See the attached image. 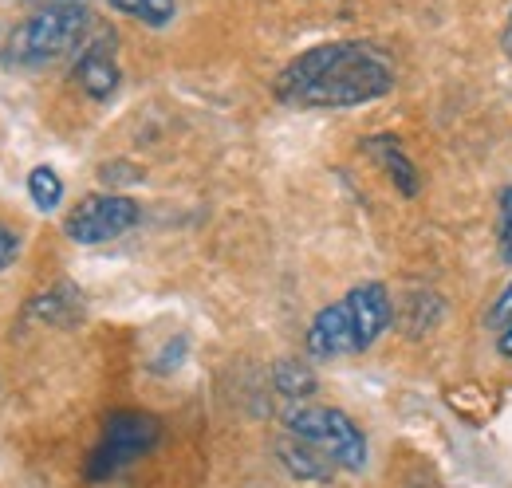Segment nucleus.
Returning <instances> with one entry per match:
<instances>
[{
	"instance_id": "nucleus-12",
	"label": "nucleus",
	"mask_w": 512,
	"mask_h": 488,
	"mask_svg": "<svg viewBox=\"0 0 512 488\" xmlns=\"http://www.w3.org/2000/svg\"><path fill=\"white\" fill-rule=\"evenodd\" d=\"M28 197H32V205H36L40 213H52V209L64 201V182H60V174H56L52 166H36V170L28 174Z\"/></svg>"
},
{
	"instance_id": "nucleus-3",
	"label": "nucleus",
	"mask_w": 512,
	"mask_h": 488,
	"mask_svg": "<svg viewBox=\"0 0 512 488\" xmlns=\"http://www.w3.org/2000/svg\"><path fill=\"white\" fill-rule=\"evenodd\" d=\"M91 28V12L75 0H56L48 8H40L36 16H28L24 24L12 28V36L4 40V63L8 67H48V63L64 60L75 48H83Z\"/></svg>"
},
{
	"instance_id": "nucleus-9",
	"label": "nucleus",
	"mask_w": 512,
	"mask_h": 488,
	"mask_svg": "<svg viewBox=\"0 0 512 488\" xmlns=\"http://www.w3.org/2000/svg\"><path fill=\"white\" fill-rule=\"evenodd\" d=\"M276 453H280V465L296 477V481H312V485H327V481H335V473H339V465L316 449V445H308V441H300V437H284L280 445H276Z\"/></svg>"
},
{
	"instance_id": "nucleus-1",
	"label": "nucleus",
	"mask_w": 512,
	"mask_h": 488,
	"mask_svg": "<svg viewBox=\"0 0 512 488\" xmlns=\"http://www.w3.org/2000/svg\"><path fill=\"white\" fill-rule=\"evenodd\" d=\"M394 91V63L383 48L363 40L316 44L288 63L276 79V95L304 111L363 107Z\"/></svg>"
},
{
	"instance_id": "nucleus-6",
	"label": "nucleus",
	"mask_w": 512,
	"mask_h": 488,
	"mask_svg": "<svg viewBox=\"0 0 512 488\" xmlns=\"http://www.w3.org/2000/svg\"><path fill=\"white\" fill-rule=\"evenodd\" d=\"M138 201L123 193H91L67 213L64 229L75 244H103L130 233L138 225Z\"/></svg>"
},
{
	"instance_id": "nucleus-7",
	"label": "nucleus",
	"mask_w": 512,
	"mask_h": 488,
	"mask_svg": "<svg viewBox=\"0 0 512 488\" xmlns=\"http://www.w3.org/2000/svg\"><path fill=\"white\" fill-rule=\"evenodd\" d=\"M119 60H115V36L111 32H99L95 40H87L79 48V60H75V83L87 99L95 103H107L115 91H119Z\"/></svg>"
},
{
	"instance_id": "nucleus-4",
	"label": "nucleus",
	"mask_w": 512,
	"mask_h": 488,
	"mask_svg": "<svg viewBox=\"0 0 512 488\" xmlns=\"http://www.w3.org/2000/svg\"><path fill=\"white\" fill-rule=\"evenodd\" d=\"M284 429L308 445L323 449L343 473H363L367 469V437L355 426V418H347L335 406H292L284 414Z\"/></svg>"
},
{
	"instance_id": "nucleus-17",
	"label": "nucleus",
	"mask_w": 512,
	"mask_h": 488,
	"mask_svg": "<svg viewBox=\"0 0 512 488\" xmlns=\"http://www.w3.org/2000/svg\"><path fill=\"white\" fill-rule=\"evenodd\" d=\"M16 252H20V237H16V229H8V225L0 221V272L16 260Z\"/></svg>"
},
{
	"instance_id": "nucleus-10",
	"label": "nucleus",
	"mask_w": 512,
	"mask_h": 488,
	"mask_svg": "<svg viewBox=\"0 0 512 488\" xmlns=\"http://www.w3.org/2000/svg\"><path fill=\"white\" fill-rule=\"evenodd\" d=\"M79 311H83V296H79V288L67 284V280L64 284H56L52 292L36 296L32 307H28V315L40 319V323H75Z\"/></svg>"
},
{
	"instance_id": "nucleus-5",
	"label": "nucleus",
	"mask_w": 512,
	"mask_h": 488,
	"mask_svg": "<svg viewBox=\"0 0 512 488\" xmlns=\"http://www.w3.org/2000/svg\"><path fill=\"white\" fill-rule=\"evenodd\" d=\"M162 437V426L154 414H142V410H115L107 422H103V437L99 445L91 449L87 457V481H111L119 477L127 465H134L138 457H146Z\"/></svg>"
},
{
	"instance_id": "nucleus-14",
	"label": "nucleus",
	"mask_w": 512,
	"mask_h": 488,
	"mask_svg": "<svg viewBox=\"0 0 512 488\" xmlns=\"http://www.w3.org/2000/svg\"><path fill=\"white\" fill-rule=\"evenodd\" d=\"M406 311H414V319H406V327H410V335H426L438 319H442V300L434 296V292H414V296H406L402 300Z\"/></svg>"
},
{
	"instance_id": "nucleus-18",
	"label": "nucleus",
	"mask_w": 512,
	"mask_h": 488,
	"mask_svg": "<svg viewBox=\"0 0 512 488\" xmlns=\"http://www.w3.org/2000/svg\"><path fill=\"white\" fill-rule=\"evenodd\" d=\"M182 355H186V339H174L158 359H154V370L158 374H166V370H174V366H182Z\"/></svg>"
},
{
	"instance_id": "nucleus-13",
	"label": "nucleus",
	"mask_w": 512,
	"mask_h": 488,
	"mask_svg": "<svg viewBox=\"0 0 512 488\" xmlns=\"http://www.w3.org/2000/svg\"><path fill=\"white\" fill-rule=\"evenodd\" d=\"M276 390L284 394V398H308L312 390H316V374L308 370V363H296V359H284V363H276Z\"/></svg>"
},
{
	"instance_id": "nucleus-20",
	"label": "nucleus",
	"mask_w": 512,
	"mask_h": 488,
	"mask_svg": "<svg viewBox=\"0 0 512 488\" xmlns=\"http://www.w3.org/2000/svg\"><path fill=\"white\" fill-rule=\"evenodd\" d=\"M501 48H505V56L512 60V12H509V20H505V32H501Z\"/></svg>"
},
{
	"instance_id": "nucleus-19",
	"label": "nucleus",
	"mask_w": 512,
	"mask_h": 488,
	"mask_svg": "<svg viewBox=\"0 0 512 488\" xmlns=\"http://www.w3.org/2000/svg\"><path fill=\"white\" fill-rule=\"evenodd\" d=\"M497 351H501V359H512V319L497 331Z\"/></svg>"
},
{
	"instance_id": "nucleus-16",
	"label": "nucleus",
	"mask_w": 512,
	"mask_h": 488,
	"mask_svg": "<svg viewBox=\"0 0 512 488\" xmlns=\"http://www.w3.org/2000/svg\"><path fill=\"white\" fill-rule=\"evenodd\" d=\"M509 319H512V280H509V288L497 296V304L489 307V327H493V331H501Z\"/></svg>"
},
{
	"instance_id": "nucleus-15",
	"label": "nucleus",
	"mask_w": 512,
	"mask_h": 488,
	"mask_svg": "<svg viewBox=\"0 0 512 488\" xmlns=\"http://www.w3.org/2000/svg\"><path fill=\"white\" fill-rule=\"evenodd\" d=\"M497 252L505 264H512V185H505L497 197Z\"/></svg>"
},
{
	"instance_id": "nucleus-8",
	"label": "nucleus",
	"mask_w": 512,
	"mask_h": 488,
	"mask_svg": "<svg viewBox=\"0 0 512 488\" xmlns=\"http://www.w3.org/2000/svg\"><path fill=\"white\" fill-rule=\"evenodd\" d=\"M363 154H371V158L383 166L386 178L394 182V189H398L402 197H418L422 174H418V166L410 162V154L402 150V142H398L394 134H371V138H363Z\"/></svg>"
},
{
	"instance_id": "nucleus-2",
	"label": "nucleus",
	"mask_w": 512,
	"mask_h": 488,
	"mask_svg": "<svg viewBox=\"0 0 512 488\" xmlns=\"http://www.w3.org/2000/svg\"><path fill=\"white\" fill-rule=\"evenodd\" d=\"M394 319V300L379 280L351 288L343 300L327 304L308 327V355L312 359H343L375 347Z\"/></svg>"
},
{
	"instance_id": "nucleus-11",
	"label": "nucleus",
	"mask_w": 512,
	"mask_h": 488,
	"mask_svg": "<svg viewBox=\"0 0 512 488\" xmlns=\"http://www.w3.org/2000/svg\"><path fill=\"white\" fill-rule=\"evenodd\" d=\"M107 4L146 28H166L178 16V0H107Z\"/></svg>"
}]
</instances>
